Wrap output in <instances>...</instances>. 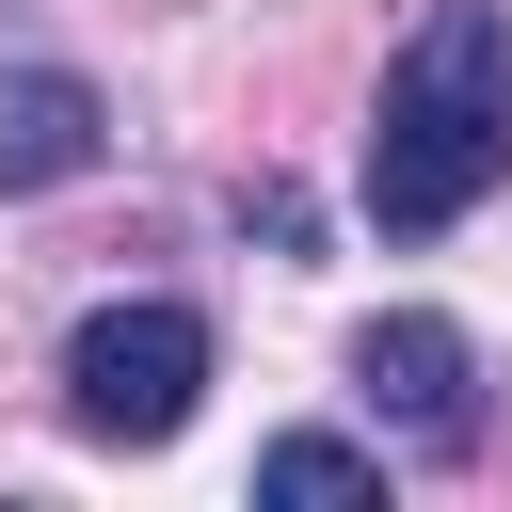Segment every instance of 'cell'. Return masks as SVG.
<instances>
[{
  "label": "cell",
  "instance_id": "6da1fadb",
  "mask_svg": "<svg viewBox=\"0 0 512 512\" xmlns=\"http://www.w3.org/2000/svg\"><path fill=\"white\" fill-rule=\"evenodd\" d=\"M512 176V0H432L416 48L384 64V112H368V224L384 240H448L480 192Z\"/></svg>",
  "mask_w": 512,
  "mask_h": 512
},
{
  "label": "cell",
  "instance_id": "7a4b0ae2",
  "mask_svg": "<svg viewBox=\"0 0 512 512\" xmlns=\"http://www.w3.org/2000/svg\"><path fill=\"white\" fill-rule=\"evenodd\" d=\"M192 400H208V320L192 304H96L64 336V416L96 448H176Z\"/></svg>",
  "mask_w": 512,
  "mask_h": 512
},
{
  "label": "cell",
  "instance_id": "3957f363",
  "mask_svg": "<svg viewBox=\"0 0 512 512\" xmlns=\"http://www.w3.org/2000/svg\"><path fill=\"white\" fill-rule=\"evenodd\" d=\"M352 384H368V416H384L400 448H432V464H464V448H480V336H464V320L384 304V320L352 336Z\"/></svg>",
  "mask_w": 512,
  "mask_h": 512
},
{
  "label": "cell",
  "instance_id": "277c9868",
  "mask_svg": "<svg viewBox=\"0 0 512 512\" xmlns=\"http://www.w3.org/2000/svg\"><path fill=\"white\" fill-rule=\"evenodd\" d=\"M96 144H112V112H96L80 64H16L0 80V192H64V176H96Z\"/></svg>",
  "mask_w": 512,
  "mask_h": 512
},
{
  "label": "cell",
  "instance_id": "5b68a950",
  "mask_svg": "<svg viewBox=\"0 0 512 512\" xmlns=\"http://www.w3.org/2000/svg\"><path fill=\"white\" fill-rule=\"evenodd\" d=\"M256 496H384V448H352V432H272V448H256Z\"/></svg>",
  "mask_w": 512,
  "mask_h": 512
}]
</instances>
